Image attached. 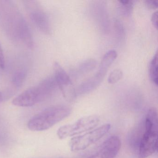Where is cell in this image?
Wrapping results in <instances>:
<instances>
[{"label":"cell","instance_id":"1","mask_svg":"<svg viewBox=\"0 0 158 158\" xmlns=\"http://www.w3.org/2000/svg\"><path fill=\"white\" fill-rule=\"evenodd\" d=\"M58 87L54 77H47L38 85L25 90L15 98L13 104L20 107L33 106L51 97Z\"/></svg>","mask_w":158,"mask_h":158},{"label":"cell","instance_id":"2","mask_svg":"<svg viewBox=\"0 0 158 158\" xmlns=\"http://www.w3.org/2000/svg\"><path fill=\"white\" fill-rule=\"evenodd\" d=\"M158 118L157 110L149 109L145 120V129L139 148L140 158H146L152 155L158 148Z\"/></svg>","mask_w":158,"mask_h":158},{"label":"cell","instance_id":"3","mask_svg":"<svg viewBox=\"0 0 158 158\" xmlns=\"http://www.w3.org/2000/svg\"><path fill=\"white\" fill-rule=\"evenodd\" d=\"M71 112L72 109L65 105L51 106L31 118L28 128L34 131L47 130L68 117Z\"/></svg>","mask_w":158,"mask_h":158},{"label":"cell","instance_id":"4","mask_svg":"<svg viewBox=\"0 0 158 158\" xmlns=\"http://www.w3.org/2000/svg\"><path fill=\"white\" fill-rule=\"evenodd\" d=\"M6 18L9 33L15 39L20 40L28 47L33 46V40L27 23L15 8H10Z\"/></svg>","mask_w":158,"mask_h":158},{"label":"cell","instance_id":"5","mask_svg":"<svg viewBox=\"0 0 158 158\" xmlns=\"http://www.w3.org/2000/svg\"><path fill=\"white\" fill-rule=\"evenodd\" d=\"M100 122L99 117L97 115L85 116L73 123L61 127L57 131V135L60 139L76 136L94 129L98 125Z\"/></svg>","mask_w":158,"mask_h":158},{"label":"cell","instance_id":"6","mask_svg":"<svg viewBox=\"0 0 158 158\" xmlns=\"http://www.w3.org/2000/svg\"><path fill=\"white\" fill-rule=\"evenodd\" d=\"M110 127V124H106L87 132L84 135L73 137L69 143L71 150L78 152L85 149L103 137Z\"/></svg>","mask_w":158,"mask_h":158},{"label":"cell","instance_id":"7","mask_svg":"<svg viewBox=\"0 0 158 158\" xmlns=\"http://www.w3.org/2000/svg\"><path fill=\"white\" fill-rule=\"evenodd\" d=\"M27 10L33 23L42 33L49 34L50 24L48 15L36 2L27 1Z\"/></svg>","mask_w":158,"mask_h":158},{"label":"cell","instance_id":"8","mask_svg":"<svg viewBox=\"0 0 158 158\" xmlns=\"http://www.w3.org/2000/svg\"><path fill=\"white\" fill-rule=\"evenodd\" d=\"M121 147L120 138L117 136H112L88 156L82 158H114L118 154Z\"/></svg>","mask_w":158,"mask_h":158},{"label":"cell","instance_id":"9","mask_svg":"<svg viewBox=\"0 0 158 158\" xmlns=\"http://www.w3.org/2000/svg\"><path fill=\"white\" fill-rule=\"evenodd\" d=\"M53 70L54 74L53 77L58 88L63 94L66 87L72 85V80L65 70L58 63L55 62L53 64Z\"/></svg>","mask_w":158,"mask_h":158},{"label":"cell","instance_id":"10","mask_svg":"<svg viewBox=\"0 0 158 158\" xmlns=\"http://www.w3.org/2000/svg\"><path fill=\"white\" fill-rule=\"evenodd\" d=\"M158 52L154 55L152 59L149 66V75L151 80L158 85Z\"/></svg>","mask_w":158,"mask_h":158},{"label":"cell","instance_id":"11","mask_svg":"<svg viewBox=\"0 0 158 158\" xmlns=\"http://www.w3.org/2000/svg\"><path fill=\"white\" fill-rule=\"evenodd\" d=\"M119 10L121 14L124 16L131 15L134 7V1L130 0L119 1Z\"/></svg>","mask_w":158,"mask_h":158},{"label":"cell","instance_id":"12","mask_svg":"<svg viewBox=\"0 0 158 158\" xmlns=\"http://www.w3.org/2000/svg\"><path fill=\"white\" fill-rule=\"evenodd\" d=\"M97 61L94 59H88L82 62L78 66V73L85 74L91 72L97 65Z\"/></svg>","mask_w":158,"mask_h":158},{"label":"cell","instance_id":"13","mask_svg":"<svg viewBox=\"0 0 158 158\" xmlns=\"http://www.w3.org/2000/svg\"><path fill=\"white\" fill-rule=\"evenodd\" d=\"M26 73L23 70L17 71L12 78V84L15 88H19L22 85L25 79Z\"/></svg>","mask_w":158,"mask_h":158},{"label":"cell","instance_id":"14","mask_svg":"<svg viewBox=\"0 0 158 158\" xmlns=\"http://www.w3.org/2000/svg\"><path fill=\"white\" fill-rule=\"evenodd\" d=\"M123 77V73L121 70L116 69L112 71L109 75L108 81L109 84H114L118 82L122 79Z\"/></svg>","mask_w":158,"mask_h":158},{"label":"cell","instance_id":"15","mask_svg":"<svg viewBox=\"0 0 158 158\" xmlns=\"http://www.w3.org/2000/svg\"><path fill=\"white\" fill-rule=\"evenodd\" d=\"M145 4L148 8L152 10H155L158 8V0H147Z\"/></svg>","mask_w":158,"mask_h":158},{"label":"cell","instance_id":"16","mask_svg":"<svg viewBox=\"0 0 158 158\" xmlns=\"http://www.w3.org/2000/svg\"><path fill=\"white\" fill-rule=\"evenodd\" d=\"M5 66V60L4 58L3 50L1 44L0 43V68L4 69Z\"/></svg>","mask_w":158,"mask_h":158},{"label":"cell","instance_id":"17","mask_svg":"<svg viewBox=\"0 0 158 158\" xmlns=\"http://www.w3.org/2000/svg\"><path fill=\"white\" fill-rule=\"evenodd\" d=\"M158 11L155 12L152 14V23L153 26L158 29Z\"/></svg>","mask_w":158,"mask_h":158},{"label":"cell","instance_id":"18","mask_svg":"<svg viewBox=\"0 0 158 158\" xmlns=\"http://www.w3.org/2000/svg\"><path fill=\"white\" fill-rule=\"evenodd\" d=\"M4 98H5V97H4V94L0 91V103L4 101Z\"/></svg>","mask_w":158,"mask_h":158},{"label":"cell","instance_id":"19","mask_svg":"<svg viewBox=\"0 0 158 158\" xmlns=\"http://www.w3.org/2000/svg\"></svg>","mask_w":158,"mask_h":158}]
</instances>
